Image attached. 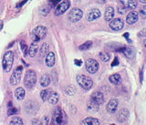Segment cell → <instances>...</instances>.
<instances>
[{
	"instance_id": "6da1fadb",
	"label": "cell",
	"mask_w": 146,
	"mask_h": 125,
	"mask_svg": "<svg viewBox=\"0 0 146 125\" xmlns=\"http://www.w3.org/2000/svg\"><path fill=\"white\" fill-rule=\"evenodd\" d=\"M68 124V117L67 114L64 110L57 107L53 110L51 121H50L49 125H67Z\"/></svg>"
},
{
	"instance_id": "7a4b0ae2",
	"label": "cell",
	"mask_w": 146,
	"mask_h": 125,
	"mask_svg": "<svg viewBox=\"0 0 146 125\" xmlns=\"http://www.w3.org/2000/svg\"><path fill=\"white\" fill-rule=\"evenodd\" d=\"M13 62H14V52L8 50V51L5 53L4 57H3V61H2L3 69L6 73L11 70L12 66H13Z\"/></svg>"
},
{
	"instance_id": "3957f363",
	"label": "cell",
	"mask_w": 146,
	"mask_h": 125,
	"mask_svg": "<svg viewBox=\"0 0 146 125\" xmlns=\"http://www.w3.org/2000/svg\"><path fill=\"white\" fill-rule=\"evenodd\" d=\"M36 82V74L33 69H29L25 74L24 78V84L27 89H32Z\"/></svg>"
},
{
	"instance_id": "277c9868",
	"label": "cell",
	"mask_w": 146,
	"mask_h": 125,
	"mask_svg": "<svg viewBox=\"0 0 146 125\" xmlns=\"http://www.w3.org/2000/svg\"><path fill=\"white\" fill-rule=\"evenodd\" d=\"M47 34V27L43 26H38L32 30V39L33 42H38Z\"/></svg>"
},
{
	"instance_id": "5b68a950",
	"label": "cell",
	"mask_w": 146,
	"mask_h": 125,
	"mask_svg": "<svg viewBox=\"0 0 146 125\" xmlns=\"http://www.w3.org/2000/svg\"><path fill=\"white\" fill-rule=\"evenodd\" d=\"M77 82L82 89H84L85 90H89L91 89V87L93 85V81L92 80L85 75H79L77 76Z\"/></svg>"
},
{
	"instance_id": "8992f818",
	"label": "cell",
	"mask_w": 146,
	"mask_h": 125,
	"mask_svg": "<svg viewBox=\"0 0 146 125\" xmlns=\"http://www.w3.org/2000/svg\"><path fill=\"white\" fill-rule=\"evenodd\" d=\"M22 71H23V66H17L15 70L13 71L12 75L10 77V84L12 86H17L19 84L22 77Z\"/></svg>"
},
{
	"instance_id": "52a82bcc",
	"label": "cell",
	"mask_w": 146,
	"mask_h": 125,
	"mask_svg": "<svg viewBox=\"0 0 146 125\" xmlns=\"http://www.w3.org/2000/svg\"><path fill=\"white\" fill-rule=\"evenodd\" d=\"M68 17V20L70 22L76 23L78 21H80L82 18V17H83V11H82L80 8L74 7L70 11Z\"/></svg>"
},
{
	"instance_id": "ba28073f",
	"label": "cell",
	"mask_w": 146,
	"mask_h": 125,
	"mask_svg": "<svg viewBox=\"0 0 146 125\" xmlns=\"http://www.w3.org/2000/svg\"><path fill=\"white\" fill-rule=\"evenodd\" d=\"M100 68V64L99 62L94 59H89L86 61V69L87 71L90 74H95L99 70Z\"/></svg>"
},
{
	"instance_id": "9c48e42d",
	"label": "cell",
	"mask_w": 146,
	"mask_h": 125,
	"mask_svg": "<svg viewBox=\"0 0 146 125\" xmlns=\"http://www.w3.org/2000/svg\"><path fill=\"white\" fill-rule=\"evenodd\" d=\"M70 7V2L68 0H62V2L59 3L56 9H55V15L56 16H61L65 13Z\"/></svg>"
},
{
	"instance_id": "30bf717a",
	"label": "cell",
	"mask_w": 146,
	"mask_h": 125,
	"mask_svg": "<svg viewBox=\"0 0 146 125\" xmlns=\"http://www.w3.org/2000/svg\"><path fill=\"white\" fill-rule=\"evenodd\" d=\"M124 26V22L121 18H114L111 21H110V27L114 31H119L122 29Z\"/></svg>"
},
{
	"instance_id": "8fae6325",
	"label": "cell",
	"mask_w": 146,
	"mask_h": 125,
	"mask_svg": "<svg viewBox=\"0 0 146 125\" xmlns=\"http://www.w3.org/2000/svg\"><path fill=\"white\" fill-rule=\"evenodd\" d=\"M102 16V13L97 8H92L91 10L88 13V15H87V20L88 21H93V20H96L98 19V18Z\"/></svg>"
},
{
	"instance_id": "7c38bea8",
	"label": "cell",
	"mask_w": 146,
	"mask_h": 125,
	"mask_svg": "<svg viewBox=\"0 0 146 125\" xmlns=\"http://www.w3.org/2000/svg\"><path fill=\"white\" fill-rule=\"evenodd\" d=\"M139 18V14L137 11H131L128 14V16L126 17V23L129 25H133L138 21Z\"/></svg>"
},
{
	"instance_id": "4fadbf2b",
	"label": "cell",
	"mask_w": 146,
	"mask_h": 125,
	"mask_svg": "<svg viewBox=\"0 0 146 125\" xmlns=\"http://www.w3.org/2000/svg\"><path fill=\"white\" fill-rule=\"evenodd\" d=\"M117 108H118V100L116 99H111L106 106V109L108 110V112L110 113H115L117 112Z\"/></svg>"
},
{
	"instance_id": "5bb4252c",
	"label": "cell",
	"mask_w": 146,
	"mask_h": 125,
	"mask_svg": "<svg viewBox=\"0 0 146 125\" xmlns=\"http://www.w3.org/2000/svg\"><path fill=\"white\" fill-rule=\"evenodd\" d=\"M90 100H92L97 104L100 105V104H102L104 102V96H103V94L102 93V92L95 91L92 93V95H91Z\"/></svg>"
},
{
	"instance_id": "9a60e30c",
	"label": "cell",
	"mask_w": 146,
	"mask_h": 125,
	"mask_svg": "<svg viewBox=\"0 0 146 125\" xmlns=\"http://www.w3.org/2000/svg\"><path fill=\"white\" fill-rule=\"evenodd\" d=\"M80 125H100V122L98 119L93 117H86L80 122Z\"/></svg>"
},
{
	"instance_id": "2e32d148",
	"label": "cell",
	"mask_w": 146,
	"mask_h": 125,
	"mask_svg": "<svg viewBox=\"0 0 146 125\" xmlns=\"http://www.w3.org/2000/svg\"><path fill=\"white\" fill-rule=\"evenodd\" d=\"M38 104H36V102L32 101V100L27 101L25 105L26 110L27 112H30V113H33L36 112V110H38Z\"/></svg>"
},
{
	"instance_id": "e0dca14e",
	"label": "cell",
	"mask_w": 146,
	"mask_h": 125,
	"mask_svg": "<svg viewBox=\"0 0 146 125\" xmlns=\"http://www.w3.org/2000/svg\"><path fill=\"white\" fill-rule=\"evenodd\" d=\"M129 117V110L127 109H121L118 112V121L120 122H124Z\"/></svg>"
},
{
	"instance_id": "ac0fdd59",
	"label": "cell",
	"mask_w": 146,
	"mask_h": 125,
	"mask_svg": "<svg viewBox=\"0 0 146 125\" xmlns=\"http://www.w3.org/2000/svg\"><path fill=\"white\" fill-rule=\"evenodd\" d=\"M47 100H48V102L50 104H56V103H58V101L59 100V96H58V94L57 93L56 91H51V90H50Z\"/></svg>"
},
{
	"instance_id": "d6986e66",
	"label": "cell",
	"mask_w": 146,
	"mask_h": 125,
	"mask_svg": "<svg viewBox=\"0 0 146 125\" xmlns=\"http://www.w3.org/2000/svg\"><path fill=\"white\" fill-rule=\"evenodd\" d=\"M109 80H110V82L111 83V84L118 86V85H120L121 83V77L120 74H118V73L112 74V75L110 76Z\"/></svg>"
},
{
	"instance_id": "ffe728a7",
	"label": "cell",
	"mask_w": 146,
	"mask_h": 125,
	"mask_svg": "<svg viewBox=\"0 0 146 125\" xmlns=\"http://www.w3.org/2000/svg\"><path fill=\"white\" fill-rule=\"evenodd\" d=\"M114 17V8L112 7H108L105 10L104 14V18L107 22H110L112 20V18Z\"/></svg>"
},
{
	"instance_id": "44dd1931",
	"label": "cell",
	"mask_w": 146,
	"mask_h": 125,
	"mask_svg": "<svg viewBox=\"0 0 146 125\" xmlns=\"http://www.w3.org/2000/svg\"><path fill=\"white\" fill-rule=\"evenodd\" d=\"M38 42H32L31 45L29 46V49H27V52H29V55L31 58H33L38 53Z\"/></svg>"
},
{
	"instance_id": "7402d4cb",
	"label": "cell",
	"mask_w": 146,
	"mask_h": 125,
	"mask_svg": "<svg viewBox=\"0 0 146 125\" xmlns=\"http://www.w3.org/2000/svg\"><path fill=\"white\" fill-rule=\"evenodd\" d=\"M46 64H47V66L51 68L55 65V54L54 52H48L47 54V56H46Z\"/></svg>"
},
{
	"instance_id": "603a6c76",
	"label": "cell",
	"mask_w": 146,
	"mask_h": 125,
	"mask_svg": "<svg viewBox=\"0 0 146 125\" xmlns=\"http://www.w3.org/2000/svg\"><path fill=\"white\" fill-rule=\"evenodd\" d=\"M121 4L127 8L134 9L137 7V1L136 0H121Z\"/></svg>"
},
{
	"instance_id": "cb8c5ba5",
	"label": "cell",
	"mask_w": 146,
	"mask_h": 125,
	"mask_svg": "<svg viewBox=\"0 0 146 125\" xmlns=\"http://www.w3.org/2000/svg\"><path fill=\"white\" fill-rule=\"evenodd\" d=\"M87 108L90 110V112H97L99 110V108H100V105L97 104L93 101L92 100H90L89 102L87 103Z\"/></svg>"
},
{
	"instance_id": "d4e9b609",
	"label": "cell",
	"mask_w": 146,
	"mask_h": 125,
	"mask_svg": "<svg viewBox=\"0 0 146 125\" xmlns=\"http://www.w3.org/2000/svg\"><path fill=\"white\" fill-rule=\"evenodd\" d=\"M25 95H26V91L22 87L17 88V89L16 90V91H15L16 98L17 99V100H19V101H21V100H23L25 99Z\"/></svg>"
},
{
	"instance_id": "484cf974",
	"label": "cell",
	"mask_w": 146,
	"mask_h": 125,
	"mask_svg": "<svg viewBox=\"0 0 146 125\" xmlns=\"http://www.w3.org/2000/svg\"><path fill=\"white\" fill-rule=\"evenodd\" d=\"M48 49H49V45L48 43L45 42L41 45L40 49H39V57L40 58H44L47 56V54L48 53Z\"/></svg>"
},
{
	"instance_id": "4316f807",
	"label": "cell",
	"mask_w": 146,
	"mask_h": 125,
	"mask_svg": "<svg viewBox=\"0 0 146 125\" xmlns=\"http://www.w3.org/2000/svg\"><path fill=\"white\" fill-rule=\"evenodd\" d=\"M40 85L42 87H48L50 84V78L48 74H43L40 78Z\"/></svg>"
},
{
	"instance_id": "83f0119b",
	"label": "cell",
	"mask_w": 146,
	"mask_h": 125,
	"mask_svg": "<svg viewBox=\"0 0 146 125\" xmlns=\"http://www.w3.org/2000/svg\"><path fill=\"white\" fill-rule=\"evenodd\" d=\"M9 125H24V122H23L22 119L18 116H14L10 122H9Z\"/></svg>"
},
{
	"instance_id": "f1b7e54d",
	"label": "cell",
	"mask_w": 146,
	"mask_h": 125,
	"mask_svg": "<svg viewBox=\"0 0 146 125\" xmlns=\"http://www.w3.org/2000/svg\"><path fill=\"white\" fill-rule=\"evenodd\" d=\"M118 51H121V53H123L127 58H130L131 56V49L130 48H128V47L121 48L120 49H118Z\"/></svg>"
},
{
	"instance_id": "f546056e",
	"label": "cell",
	"mask_w": 146,
	"mask_h": 125,
	"mask_svg": "<svg viewBox=\"0 0 146 125\" xmlns=\"http://www.w3.org/2000/svg\"><path fill=\"white\" fill-rule=\"evenodd\" d=\"M99 56L103 62H108L110 61V54L108 52H100Z\"/></svg>"
},
{
	"instance_id": "4dcf8cb0",
	"label": "cell",
	"mask_w": 146,
	"mask_h": 125,
	"mask_svg": "<svg viewBox=\"0 0 146 125\" xmlns=\"http://www.w3.org/2000/svg\"><path fill=\"white\" fill-rule=\"evenodd\" d=\"M20 47H21V50H22V52L24 53L25 56H27V49H29V48H27V45L26 43V41L25 40H21L20 41Z\"/></svg>"
},
{
	"instance_id": "1f68e13d",
	"label": "cell",
	"mask_w": 146,
	"mask_h": 125,
	"mask_svg": "<svg viewBox=\"0 0 146 125\" xmlns=\"http://www.w3.org/2000/svg\"><path fill=\"white\" fill-rule=\"evenodd\" d=\"M91 45H92V42H91V41H87V42H85L84 44L80 45L79 49L80 50H88L91 47Z\"/></svg>"
},
{
	"instance_id": "d6a6232c",
	"label": "cell",
	"mask_w": 146,
	"mask_h": 125,
	"mask_svg": "<svg viewBox=\"0 0 146 125\" xmlns=\"http://www.w3.org/2000/svg\"><path fill=\"white\" fill-rule=\"evenodd\" d=\"M17 112V109L13 107L11 102H9V103H8V112H7V114L9 115V116H11V115L16 114Z\"/></svg>"
},
{
	"instance_id": "836d02e7",
	"label": "cell",
	"mask_w": 146,
	"mask_h": 125,
	"mask_svg": "<svg viewBox=\"0 0 146 125\" xmlns=\"http://www.w3.org/2000/svg\"><path fill=\"white\" fill-rule=\"evenodd\" d=\"M49 91L48 90H43L42 91L40 92V97H41V99H42L43 101H46L48 99V96L49 94Z\"/></svg>"
},
{
	"instance_id": "e575fe53",
	"label": "cell",
	"mask_w": 146,
	"mask_h": 125,
	"mask_svg": "<svg viewBox=\"0 0 146 125\" xmlns=\"http://www.w3.org/2000/svg\"><path fill=\"white\" fill-rule=\"evenodd\" d=\"M74 89H75L74 87H68V89H67V90H66V93H67L68 96L73 95V93H74V91H75Z\"/></svg>"
},
{
	"instance_id": "d590c367",
	"label": "cell",
	"mask_w": 146,
	"mask_h": 125,
	"mask_svg": "<svg viewBox=\"0 0 146 125\" xmlns=\"http://www.w3.org/2000/svg\"><path fill=\"white\" fill-rule=\"evenodd\" d=\"M32 125H43L42 122L40 121L39 119H34L33 120V122H32Z\"/></svg>"
},
{
	"instance_id": "8d00e7d4",
	"label": "cell",
	"mask_w": 146,
	"mask_h": 125,
	"mask_svg": "<svg viewBox=\"0 0 146 125\" xmlns=\"http://www.w3.org/2000/svg\"><path fill=\"white\" fill-rule=\"evenodd\" d=\"M140 13H141V17L144 18V17H145V16H146V7H145V6L141 7Z\"/></svg>"
},
{
	"instance_id": "74e56055",
	"label": "cell",
	"mask_w": 146,
	"mask_h": 125,
	"mask_svg": "<svg viewBox=\"0 0 146 125\" xmlns=\"http://www.w3.org/2000/svg\"><path fill=\"white\" fill-rule=\"evenodd\" d=\"M119 63H120V62H119V59H118V58L116 57L115 59H114L113 62L111 63V67H116L117 65H119Z\"/></svg>"
},
{
	"instance_id": "f35d334b",
	"label": "cell",
	"mask_w": 146,
	"mask_h": 125,
	"mask_svg": "<svg viewBox=\"0 0 146 125\" xmlns=\"http://www.w3.org/2000/svg\"><path fill=\"white\" fill-rule=\"evenodd\" d=\"M74 63H75L76 66L80 67L81 65H82V61H80V59H75V61H74Z\"/></svg>"
},
{
	"instance_id": "ab89813d",
	"label": "cell",
	"mask_w": 146,
	"mask_h": 125,
	"mask_svg": "<svg viewBox=\"0 0 146 125\" xmlns=\"http://www.w3.org/2000/svg\"><path fill=\"white\" fill-rule=\"evenodd\" d=\"M27 0H23V2L21 1L20 3H18V4H17V8H20L22 6H23V5H24V4H26L27 3Z\"/></svg>"
},
{
	"instance_id": "60d3db41",
	"label": "cell",
	"mask_w": 146,
	"mask_h": 125,
	"mask_svg": "<svg viewBox=\"0 0 146 125\" xmlns=\"http://www.w3.org/2000/svg\"><path fill=\"white\" fill-rule=\"evenodd\" d=\"M118 11L120 12L121 14H124L126 12V8H119Z\"/></svg>"
},
{
	"instance_id": "b9f144b4",
	"label": "cell",
	"mask_w": 146,
	"mask_h": 125,
	"mask_svg": "<svg viewBox=\"0 0 146 125\" xmlns=\"http://www.w3.org/2000/svg\"><path fill=\"white\" fill-rule=\"evenodd\" d=\"M143 71H144V68H143V69H141V81H143Z\"/></svg>"
},
{
	"instance_id": "7bdbcfd3",
	"label": "cell",
	"mask_w": 146,
	"mask_h": 125,
	"mask_svg": "<svg viewBox=\"0 0 146 125\" xmlns=\"http://www.w3.org/2000/svg\"><path fill=\"white\" fill-rule=\"evenodd\" d=\"M2 29H3V21L0 20V31H1Z\"/></svg>"
},
{
	"instance_id": "ee69618b",
	"label": "cell",
	"mask_w": 146,
	"mask_h": 125,
	"mask_svg": "<svg viewBox=\"0 0 146 125\" xmlns=\"http://www.w3.org/2000/svg\"><path fill=\"white\" fill-rule=\"evenodd\" d=\"M136 1H139L140 3H143V4L146 3V0H136Z\"/></svg>"
},
{
	"instance_id": "f6af8a7d",
	"label": "cell",
	"mask_w": 146,
	"mask_h": 125,
	"mask_svg": "<svg viewBox=\"0 0 146 125\" xmlns=\"http://www.w3.org/2000/svg\"><path fill=\"white\" fill-rule=\"evenodd\" d=\"M123 36L125 37V38H126V39H128V37H129V34H128V33H125V34L123 35Z\"/></svg>"
},
{
	"instance_id": "bcb514c9",
	"label": "cell",
	"mask_w": 146,
	"mask_h": 125,
	"mask_svg": "<svg viewBox=\"0 0 146 125\" xmlns=\"http://www.w3.org/2000/svg\"><path fill=\"white\" fill-rule=\"evenodd\" d=\"M112 125H114V124H112Z\"/></svg>"
}]
</instances>
